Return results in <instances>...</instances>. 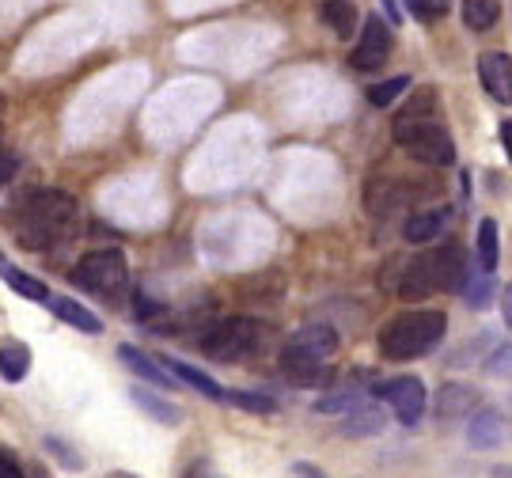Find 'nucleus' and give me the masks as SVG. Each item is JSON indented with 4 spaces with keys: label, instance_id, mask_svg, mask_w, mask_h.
Returning <instances> with one entry per match:
<instances>
[{
    "label": "nucleus",
    "instance_id": "412c9836",
    "mask_svg": "<svg viewBox=\"0 0 512 478\" xmlns=\"http://www.w3.org/2000/svg\"><path fill=\"white\" fill-rule=\"evenodd\" d=\"M27 372H31V350L23 342H4L0 346V376L8 384H19V380H27Z\"/></svg>",
    "mask_w": 512,
    "mask_h": 478
},
{
    "label": "nucleus",
    "instance_id": "6ab92c4d",
    "mask_svg": "<svg viewBox=\"0 0 512 478\" xmlns=\"http://www.w3.org/2000/svg\"><path fill=\"white\" fill-rule=\"evenodd\" d=\"M129 399L145 410L148 418H156L160 425H179L183 422V410L175 403H167V399H160V395H152L148 387H129Z\"/></svg>",
    "mask_w": 512,
    "mask_h": 478
},
{
    "label": "nucleus",
    "instance_id": "72a5a7b5",
    "mask_svg": "<svg viewBox=\"0 0 512 478\" xmlns=\"http://www.w3.org/2000/svg\"><path fill=\"white\" fill-rule=\"evenodd\" d=\"M293 475L296 478H330L327 471H319L315 463H293Z\"/></svg>",
    "mask_w": 512,
    "mask_h": 478
},
{
    "label": "nucleus",
    "instance_id": "c9c22d12",
    "mask_svg": "<svg viewBox=\"0 0 512 478\" xmlns=\"http://www.w3.org/2000/svg\"><path fill=\"white\" fill-rule=\"evenodd\" d=\"M501 315H505V323H509V331H512V285L501 293Z\"/></svg>",
    "mask_w": 512,
    "mask_h": 478
},
{
    "label": "nucleus",
    "instance_id": "4be33fe9",
    "mask_svg": "<svg viewBox=\"0 0 512 478\" xmlns=\"http://www.w3.org/2000/svg\"><path fill=\"white\" fill-rule=\"evenodd\" d=\"M497 19H501V0H463V23L467 31H490Z\"/></svg>",
    "mask_w": 512,
    "mask_h": 478
},
{
    "label": "nucleus",
    "instance_id": "20e7f679",
    "mask_svg": "<svg viewBox=\"0 0 512 478\" xmlns=\"http://www.w3.org/2000/svg\"><path fill=\"white\" fill-rule=\"evenodd\" d=\"M395 145L406 148L418 164L429 167H448L456 164V141L452 133L440 126L433 114H421V118H395V129H391Z\"/></svg>",
    "mask_w": 512,
    "mask_h": 478
},
{
    "label": "nucleus",
    "instance_id": "1a4fd4ad",
    "mask_svg": "<svg viewBox=\"0 0 512 478\" xmlns=\"http://www.w3.org/2000/svg\"><path fill=\"white\" fill-rule=\"evenodd\" d=\"M467 441L471 448L478 452H490V448H501V444L509 441V422H505V414L494 410V406H482L471 425H467Z\"/></svg>",
    "mask_w": 512,
    "mask_h": 478
},
{
    "label": "nucleus",
    "instance_id": "c756f323",
    "mask_svg": "<svg viewBox=\"0 0 512 478\" xmlns=\"http://www.w3.org/2000/svg\"><path fill=\"white\" fill-rule=\"evenodd\" d=\"M406 4H410V12L418 19H425V23L448 16V0H406Z\"/></svg>",
    "mask_w": 512,
    "mask_h": 478
},
{
    "label": "nucleus",
    "instance_id": "f03ea898",
    "mask_svg": "<svg viewBox=\"0 0 512 478\" xmlns=\"http://www.w3.org/2000/svg\"><path fill=\"white\" fill-rule=\"evenodd\" d=\"M80 232V205H76L73 194L65 190H38L27 198V209H23V228H19V239L27 247H50V243H61V239H73Z\"/></svg>",
    "mask_w": 512,
    "mask_h": 478
},
{
    "label": "nucleus",
    "instance_id": "7ed1b4c3",
    "mask_svg": "<svg viewBox=\"0 0 512 478\" xmlns=\"http://www.w3.org/2000/svg\"><path fill=\"white\" fill-rule=\"evenodd\" d=\"M444 331H448V315L444 312H433V308L403 312L380 331V353L387 361H414V357L437 350L444 342Z\"/></svg>",
    "mask_w": 512,
    "mask_h": 478
},
{
    "label": "nucleus",
    "instance_id": "58836bf2",
    "mask_svg": "<svg viewBox=\"0 0 512 478\" xmlns=\"http://www.w3.org/2000/svg\"><path fill=\"white\" fill-rule=\"evenodd\" d=\"M110 478H141V475H129V471H114Z\"/></svg>",
    "mask_w": 512,
    "mask_h": 478
},
{
    "label": "nucleus",
    "instance_id": "0eeeda50",
    "mask_svg": "<svg viewBox=\"0 0 512 478\" xmlns=\"http://www.w3.org/2000/svg\"><path fill=\"white\" fill-rule=\"evenodd\" d=\"M376 395H380V399L395 410L399 425H406V429H414V425L421 422L425 403H429L425 384H421L418 376H395V380H387V384L376 387Z\"/></svg>",
    "mask_w": 512,
    "mask_h": 478
},
{
    "label": "nucleus",
    "instance_id": "f257e3e1",
    "mask_svg": "<svg viewBox=\"0 0 512 478\" xmlns=\"http://www.w3.org/2000/svg\"><path fill=\"white\" fill-rule=\"evenodd\" d=\"M467 274H471V258L459 243L429 247V251H421L418 258L406 262L399 296L403 300H425L433 293H459Z\"/></svg>",
    "mask_w": 512,
    "mask_h": 478
},
{
    "label": "nucleus",
    "instance_id": "4c0bfd02",
    "mask_svg": "<svg viewBox=\"0 0 512 478\" xmlns=\"http://www.w3.org/2000/svg\"><path fill=\"white\" fill-rule=\"evenodd\" d=\"M494 478H512V467H497Z\"/></svg>",
    "mask_w": 512,
    "mask_h": 478
},
{
    "label": "nucleus",
    "instance_id": "4468645a",
    "mask_svg": "<svg viewBox=\"0 0 512 478\" xmlns=\"http://www.w3.org/2000/svg\"><path fill=\"white\" fill-rule=\"evenodd\" d=\"M46 308L61 319V323H69V327H76V331L84 334H103V319L92 312V308H84V304H76L73 296H50L46 300Z\"/></svg>",
    "mask_w": 512,
    "mask_h": 478
},
{
    "label": "nucleus",
    "instance_id": "a211bd4d",
    "mask_svg": "<svg viewBox=\"0 0 512 478\" xmlns=\"http://www.w3.org/2000/svg\"><path fill=\"white\" fill-rule=\"evenodd\" d=\"M478 403V395H475V387H467V384H444L440 387V395H437V418H463V414H471Z\"/></svg>",
    "mask_w": 512,
    "mask_h": 478
},
{
    "label": "nucleus",
    "instance_id": "2f4dec72",
    "mask_svg": "<svg viewBox=\"0 0 512 478\" xmlns=\"http://www.w3.org/2000/svg\"><path fill=\"white\" fill-rule=\"evenodd\" d=\"M156 315H164V308L156 300H148L145 293L137 296V319H156Z\"/></svg>",
    "mask_w": 512,
    "mask_h": 478
},
{
    "label": "nucleus",
    "instance_id": "f704fd0d",
    "mask_svg": "<svg viewBox=\"0 0 512 478\" xmlns=\"http://www.w3.org/2000/svg\"><path fill=\"white\" fill-rule=\"evenodd\" d=\"M497 133H501V145H505V152H509V164H512V118H509V122H501V129H497Z\"/></svg>",
    "mask_w": 512,
    "mask_h": 478
},
{
    "label": "nucleus",
    "instance_id": "9d476101",
    "mask_svg": "<svg viewBox=\"0 0 512 478\" xmlns=\"http://www.w3.org/2000/svg\"><path fill=\"white\" fill-rule=\"evenodd\" d=\"M478 76H482V88L494 95L497 103H512V57L501 54V50H490V54L478 57Z\"/></svg>",
    "mask_w": 512,
    "mask_h": 478
},
{
    "label": "nucleus",
    "instance_id": "2eb2a0df",
    "mask_svg": "<svg viewBox=\"0 0 512 478\" xmlns=\"http://www.w3.org/2000/svg\"><path fill=\"white\" fill-rule=\"evenodd\" d=\"M118 357H122V365H126L133 376H141L145 384L171 387V380H175L167 368H160V361H156V357H148V353L137 350V346H118Z\"/></svg>",
    "mask_w": 512,
    "mask_h": 478
},
{
    "label": "nucleus",
    "instance_id": "7c9ffc66",
    "mask_svg": "<svg viewBox=\"0 0 512 478\" xmlns=\"http://www.w3.org/2000/svg\"><path fill=\"white\" fill-rule=\"evenodd\" d=\"M19 171V160L12 156V152H0V186H8L12 179H16Z\"/></svg>",
    "mask_w": 512,
    "mask_h": 478
},
{
    "label": "nucleus",
    "instance_id": "393cba45",
    "mask_svg": "<svg viewBox=\"0 0 512 478\" xmlns=\"http://www.w3.org/2000/svg\"><path fill=\"white\" fill-rule=\"evenodd\" d=\"M459 293L467 296V304L471 308H486L490 304V296H494V274H486L482 266H471V274L463 281V289Z\"/></svg>",
    "mask_w": 512,
    "mask_h": 478
},
{
    "label": "nucleus",
    "instance_id": "ddd939ff",
    "mask_svg": "<svg viewBox=\"0 0 512 478\" xmlns=\"http://www.w3.org/2000/svg\"><path fill=\"white\" fill-rule=\"evenodd\" d=\"M452 224V209H425V213H410L403 224L406 243H433L444 236V228Z\"/></svg>",
    "mask_w": 512,
    "mask_h": 478
},
{
    "label": "nucleus",
    "instance_id": "e433bc0d",
    "mask_svg": "<svg viewBox=\"0 0 512 478\" xmlns=\"http://www.w3.org/2000/svg\"><path fill=\"white\" fill-rule=\"evenodd\" d=\"M384 8H387V16H391V27H395V23L403 19V12H399V4H395V0H384Z\"/></svg>",
    "mask_w": 512,
    "mask_h": 478
},
{
    "label": "nucleus",
    "instance_id": "f8f14e48",
    "mask_svg": "<svg viewBox=\"0 0 512 478\" xmlns=\"http://www.w3.org/2000/svg\"><path fill=\"white\" fill-rule=\"evenodd\" d=\"M289 346L315 357V361H327V357L338 353V331H334L330 323H308V327H300V331L293 334Z\"/></svg>",
    "mask_w": 512,
    "mask_h": 478
},
{
    "label": "nucleus",
    "instance_id": "a878e982",
    "mask_svg": "<svg viewBox=\"0 0 512 478\" xmlns=\"http://www.w3.org/2000/svg\"><path fill=\"white\" fill-rule=\"evenodd\" d=\"M497 258H501V251H497V224L486 217V221L478 224V266H482L486 274H494Z\"/></svg>",
    "mask_w": 512,
    "mask_h": 478
},
{
    "label": "nucleus",
    "instance_id": "bb28decb",
    "mask_svg": "<svg viewBox=\"0 0 512 478\" xmlns=\"http://www.w3.org/2000/svg\"><path fill=\"white\" fill-rule=\"evenodd\" d=\"M224 403L239 406V410H251V414H277V399L258 395V391H224Z\"/></svg>",
    "mask_w": 512,
    "mask_h": 478
},
{
    "label": "nucleus",
    "instance_id": "c85d7f7f",
    "mask_svg": "<svg viewBox=\"0 0 512 478\" xmlns=\"http://www.w3.org/2000/svg\"><path fill=\"white\" fill-rule=\"evenodd\" d=\"M46 452H54V460L65 467V471H84V460L76 456L73 444H65L61 437H46Z\"/></svg>",
    "mask_w": 512,
    "mask_h": 478
},
{
    "label": "nucleus",
    "instance_id": "f3484780",
    "mask_svg": "<svg viewBox=\"0 0 512 478\" xmlns=\"http://www.w3.org/2000/svg\"><path fill=\"white\" fill-rule=\"evenodd\" d=\"M384 410L372 403H361L353 406L346 414V422H342V437H376V433H384Z\"/></svg>",
    "mask_w": 512,
    "mask_h": 478
},
{
    "label": "nucleus",
    "instance_id": "ea45409f",
    "mask_svg": "<svg viewBox=\"0 0 512 478\" xmlns=\"http://www.w3.org/2000/svg\"><path fill=\"white\" fill-rule=\"evenodd\" d=\"M0 114H4V95H0Z\"/></svg>",
    "mask_w": 512,
    "mask_h": 478
},
{
    "label": "nucleus",
    "instance_id": "423d86ee",
    "mask_svg": "<svg viewBox=\"0 0 512 478\" xmlns=\"http://www.w3.org/2000/svg\"><path fill=\"white\" fill-rule=\"evenodd\" d=\"M73 281L80 285V289H88V293L114 296L118 289H126V281H129L126 255H122L118 247L88 251V255H84V258H80V262L73 266Z\"/></svg>",
    "mask_w": 512,
    "mask_h": 478
},
{
    "label": "nucleus",
    "instance_id": "aec40b11",
    "mask_svg": "<svg viewBox=\"0 0 512 478\" xmlns=\"http://www.w3.org/2000/svg\"><path fill=\"white\" fill-rule=\"evenodd\" d=\"M319 16H323V23H327L338 38L357 35V8H353L349 0H323Z\"/></svg>",
    "mask_w": 512,
    "mask_h": 478
},
{
    "label": "nucleus",
    "instance_id": "b1692460",
    "mask_svg": "<svg viewBox=\"0 0 512 478\" xmlns=\"http://www.w3.org/2000/svg\"><path fill=\"white\" fill-rule=\"evenodd\" d=\"M365 403V391L361 387H338V391H330L323 399H315V414H349L353 406Z\"/></svg>",
    "mask_w": 512,
    "mask_h": 478
},
{
    "label": "nucleus",
    "instance_id": "a19ab883",
    "mask_svg": "<svg viewBox=\"0 0 512 478\" xmlns=\"http://www.w3.org/2000/svg\"><path fill=\"white\" fill-rule=\"evenodd\" d=\"M0 266H4V251H0Z\"/></svg>",
    "mask_w": 512,
    "mask_h": 478
},
{
    "label": "nucleus",
    "instance_id": "9b49d317",
    "mask_svg": "<svg viewBox=\"0 0 512 478\" xmlns=\"http://www.w3.org/2000/svg\"><path fill=\"white\" fill-rule=\"evenodd\" d=\"M281 372H285V380L296 387H319L330 380L327 361H315V357L293 350V346H285V353H281Z\"/></svg>",
    "mask_w": 512,
    "mask_h": 478
},
{
    "label": "nucleus",
    "instance_id": "5701e85b",
    "mask_svg": "<svg viewBox=\"0 0 512 478\" xmlns=\"http://www.w3.org/2000/svg\"><path fill=\"white\" fill-rule=\"evenodd\" d=\"M0 277H4V281H8V289H12V293H19L23 300H38V304H46V300H50V289H46L38 277L23 274V270L8 266V262L0 266Z\"/></svg>",
    "mask_w": 512,
    "mask_h": 478
},
{
    "label": "nucleus",
    "instance_id": "473e14b6",
    "mask_svg": "<svg viewBox=\"0 0 512 478\" xmlns=\"http://www.w3.org/2000/svg\"><path fill=\"white\" fill-rule=\"evenodd\" d=\"M0 478H23V467L8 452H0Z\"/></svg>",
    "mask_w": 512,
    "mask_h": 478
},
{
    "label": "nucleus",
    "instance_id": "39448f33",
    "mask_svg": "<svg viewBox=\"0 0 512 478\" xmlns=\"http://www.w3.org/2000/svg\"><path fill=\"white\" fill-rule=\"evenodd\" d=\"M270 346V327L251 315H232L217 327H209L202 338V353L213 361H243Z\"/></svg>",
    "mask_w": 512,
    "mask_h": 478
},
{
    "label": "nucleus",
    "instance_id": "cd10ccee",
    "mask_svg": "<svg viewBox=\"0 0 512 478\" xmlns=\"http://www.w3.org/2000/svg\"><path fill=\"white\" fill-rule=\"evenodd\" d=\"M406 88H410V76H391V80H384V84L368 88V103H372V107H391Z\"/></svg>",
    "mask_w": 512,
    "mask_h": 478
},
{
    "label": "nucleus",
    "instance_id": "6e6552de",
    "mask_svg": "<svg viewBox=\"0 0 512 478\" xmlns=\"http://www.w3.org/2000/svg\"><path fill=\"white\" fill-rule=\"evenodd\" d=\"M391 46H395L391 23H384L380 16H368L365 31H361L357 46H353V54H349V65H353L357 73H372V69H380V65L387 61Z\"/></svg>",
    "mask_w": 512,
    "mask_h": 478
},
{
    "label": "nucleus",
    "instance_id": "dca6fc26",
    "mask_svg": "<svg viewBox=\"0 0 512 478\" xmlns=\"http://www.w3.org/2000/svg\"><path fill=\"white\" fill-rule=\"evenodd\" d=\"M160 365H167V372L171 376H179L183 384H190L194 391H202L205 399H213V403H224V391L228 387H220L209 372H202V368H194V365H186V361H175V357H160Z\"/></svg>",
    "mask_w": 512,
    "mask_h": 478
}]
</instances>
